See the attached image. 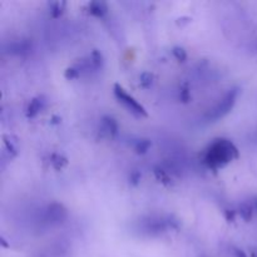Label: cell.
Here are the masks:
<instances>
[{
	"instance_id": "cell-20",
	"label": "cell",
	"mask_w": 257,
	"mask_h": 257,
	"mask_svg": "<svg viewBox=\"0 0 257 257\" xmlns=\"http://www.w3.org/2000/svg\"><path fill=\"white\" fill-rule=\"evenodd\" d=\"M235 256L236 257H247V255H246V252L243 250H241V248H235Z\"/></svg>"
},
{
	"instance_id": "cell-1",
	"label": "cell",
	"mask_w": 257,
	"mask_h": 257,
	"mask_svg": "<svg viewBox=\"0 0 257 257\" xmlns=\"http://www.w3.org/2000/svg\"><path fill=\"white\" fill-rule=\"evenodd\" d=\"M238 156L240 153H238L237 147L230 140L218 138L208 146L203 162L211 170H218L238 158Z\"/></svg>"
},
{
	"instance_id": "cell-15",
	"label": "cell",
	"mask_w": 257,
	"mask_h": 257,
	"mask_svg": "<svg viewBox=\"0 0 257 257\" xmlns=\"http://www.w3.org/2000/svg\"><path fill=\"white\" fill-rule=\"evenodd\" d=\"M172 54H173V57H175L176 59H177L178 62H181V63L186 62V59H187V52H186V50L183 49L182 47H175V48H173Z\"/></svg>"
},
{
	"instance_id": "cell-3",
	"label": "cell",
	"mask_w": 257,
	"mask_h": 257,
	"mask_svg": "<svg viewBox=\"0 0 257 257\" xmlns=\"http://www.w3.org/2000/svg\"><path fill=\"white\" fill-rule=\"evenodd\" d=\"M114 95L118 102L122 103L132 114L138 115V117H147V110L145 109V107L141 103H138L136 98L128 94L124 88L120 87L119 84L114 85Z\"/></svg>"
},
{
	"instance_id": "cell-7",
	"label": "cell",
	"mask_w": 257,
	"mask_h": 257,
	"mask_svg": "<svg viewBox=\"0 0 257 257\" xmlns=\"http://www.w3.org/2000/svg\"><path fill=\"white\" fill-rule=\"evenodd\" d=\"M45 103H47V100H45L43 95H37V97L33 98L27 107V117L34 118L35 115L39 114L43 110V108L45 107Z\"/></svg>"
},
{
	"instance_id": "cell-6",
	"label": "cell",
	"mask_w": 257,
	"mask_h": 257,
	"mask_svg": "<svg viewBox=\"0 0 257 257\" xmlns=\"http://www.w3.org/2000/svg\"><path fill=\"white\" fill-rule=\"evenodd\" d=\"M35 257H69V246L67 243L57 242L42 250Z\"/></svg>"
},
{
	"instance_id": "cell-12",
	"label": "cell",
	"mask_w": 257,
	"mask_h": 257,
	"mask_svg": "<svg viewBox=\"0 0 257 257\" xmlns=\"http://www.w3.org/2000/svg\"><path fill=\"white\" fill-rule=\"evenodd\" d=\"M50 163H52L53 168L59 171L68 165V160L64 156L59 155V153H54V155H52V157H50Z\"/></svg>"
},
{
	"instance_id": "cell-9",
	"label": "cell",
	"mask_w": 257,
	"mask_h": 257,
	"mask_svg": "<svg viewBox=\"0 0 257 257\" xmlns=\"http://www.w3.org/2000/svg\"><path fill=\"white\" fill-rule=\"evenodd\" d=\"M253 210H255V206H253V203L243 202L242 205L240 206V208H238V213H240V216L246 221V222H248V221L252 220Z\"/></svg>"
},
{
	"instance_id": "cell-8",
	"label": "cell",
	"mask_w": 257,
	"mask_h": 257,
	"mask_svg": "<svg viewBox=\"0 0 257 257\" xmlns=\"http://www.w3.org/2000/svg\"><path fill=\"white\" fill-rule=\"evenodd\" d=\"M88 10L93 17L103 18L108 13V7L104 2H92L88 5Z\"/></svg>"
},
{
	"instance_id": "cell-11",
	"label": "cell",
	"mask_w": 257,
	"mask_h": 257,
	"mask_svg": "<svg viewBox=\"0 0 257 257\" xmlns=\"http://www.w3.org/2000/svg\"><path fill=\"white\" fill-rule=\"evenodd\" d=\"M9 49V52L14 53V54H24V53H28L30 50V43L27 42V40L13 43Z\"/></svg>"
},
{
	"instance_id": "cell-10",
	"label": "cell",
	"mask_w": 257,
	"mask_h": 257,
	"mask_svg": "<svg viewBox=\"0 0 257 257\" xmlns=\"http://www.w3.org/2000/svg\"><path fill=\"white\" fill-rule=\"evenodd\" d=\"M152 146V142L147 138H141V140H137L133 145V150H135L136 153L138 155H145V153L148 152V150Z\"/></svg>"
},
{
	"instance_id": "cell-13",
	"label": "cell",
	"mask_w": 257,
	"mask_h": 257,
	"mask_svg": "<svg viewBox=\"0 0 257 257\" xmlns=\"http://www.w3.org/2000/svg\"><path fill=\"white\" fill-rule=\"evenodd\" d=\"M88 58H89L90 63H92V65L94 67V69H99V68H102L103 63H104V60H103V55L102 53L99 52V50L94 49L92 53H90L89 55H88Z\"/></svg>"
},
{
	"instance_id": "cell-19",
	"label": "cell",
	"mask_w": 257,
	"mask_h": 257,
	"mask_svg": "<svg viewBox=\"0 0 257 257\" xmlns=\"http://www.w3.org/2000/svg\"><path fill=\"white\" fill-rule=\"evenodd\" d=\"M130 181L131 183H133V185H138V182L141 181V173L137 172V171H133V172L131 173Z\"/></svg>"
},
{
	"instance_id": "cell-17",
	"label": "cell",
	"mask_w": 257,
	"mask_h": 257,
	"mask_svg": "<svg viewBox=\"0 0 257 257\" xmlns=\"http://www.w3.org/2000/svg\"><path fill=\"white\" fill-rule=\"evenodd\" d=\"M180 99L182 100L183 103H188L191 100V92L188 85H183L180 89Z\"/></svg>"
},
{
	"instance_id": "cell-14",
	"label": "cell",
	"mask_w": 257,
	"mask_h": 257,
	"mask_svg": "<svg viewBox=\"0 0 257 257\" xmlns=\"http://www.w3.org/2000/svg\"><path fill=\"white\" fill-rule=\"evenodd\" d=\"M65 2H55L50 4V14L53 18H58L63 14L65 8Z\"/></svg>"
},
{
	"instance_id": "cell-18",
	"label": "cell",
	"mask_w": 257,
	"mask_h": 257,
	"mask_svg": "<svg viewBox=\"0 0 257 257\" xmlns=\"http://www.w3.org/2000/svg\"><path fill=\"white\" fill-rule=\"evenodd\" d=\"M155 175H156V177H157L158 180L161 181V182L170 183V178H168V176L166 175L165 171L160 170V168H156V170H155Z\"/></svg>"
},
{
	"instance_id": "cell-4",
	"label": "cell",
	"mask_w": 257,
	"mask_h": 257,
	"mask_svg": "<svg viewBox=\"0 0 257 257\" xmlns=\"http://www.w3.org/2000/svg\"><path fill=\"white\" fill-rule=\"evenodd\" d=\"M68 218V210L62 203L53 202L45 208L43 222L48 226H59Z\"/></svg>"
},
{
	"instance_id": "cell-21",
	"label": "cell",
	"mask_w": 257,
	"mask_h": 257,
	"mask_svg": "<svg viewBox=\"0 0 257 257\" xmlns=\"http://www.w3.org/2000/svg\"><path fill=\"white\" fill-rule=\"evenodd\" d=\"M253 206H255V210H257V198H255V201H253Z\"/></svg>"
},
{
	"instance_id": "cell-2",
	"label": "cell",
	"mask_w": 257,
	"mask_h": 257,
	"mask_svg": "<svg viewBox=\"0 0 257 257\" xmlns=\"http://www.w3.org/2000/svg\"><path fill=\"white\" fill-rule=\"evenodd\" d=\"M238 89L237 88H232V89L228 90L225 95H223L222 99L218 102V104L216 105L213 109H211L207 114V119L210 120H217L220 118L225 117L226 114L232 110L233 105L236 104V100L238 97Z\"/></svg>"
},
{
	"instance_id": "cell-16",
	"label": "cell",
	"mask_w": 257,
	"mask_h": 257,
	"mask_svg": "<svg viewBox=\"0 0 257 257\" xmlns=\"http://www.w3.org/2000/svg\"><path fill=\"white\" fill-rule=\"evenodd\" d=\"M153 79H155V77H153L152 73L146 72V73H142V75L140 77V83H141V85H142V87L148 88V87H151V85H152Z\"/></svg>"
},
{
	"instance_id": "cell-5",
	"label": "cell",
	"mask_w": 257,
	"mask_h": 257,
	"mask_svg": "<svg viewBox=\"0 0 257 257\" xmlns=\"http://www.w3.org/2000/svg\"><path fill=\"white\" fill-rule=\"evenodd\" d=\"M118 135V123L117 120L109 115L102 117L99 123V136L104 140H113Z\"/></svg>"
}]
</instances>
